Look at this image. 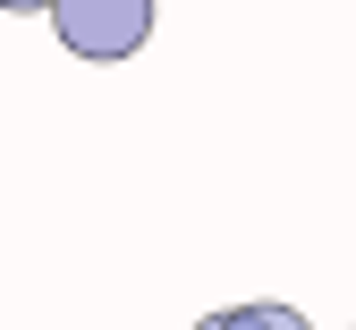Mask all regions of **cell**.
<instances>
[{
	"label": "cell",
	"mask_w": 356,
	"mask_h": 330,
	"mask_svg": "<svg viewBox=\"0 0 356 330\" xmlns=\"http://www.w3.org/2000/svg\"><path fill=\"white\" fill-rule=\"evenodd\" d=\"M51 34L68 42L76 60H94V68L136 60L145 42H153V0H60V9H51Z\"/></svg>",
	"instance_id": "cell-1"
},
{
	"label": "cell",
	"mask_w": 356,
	"mask_h": 330,
	"mask_svg": "<svg viewBox=\"0 0 356 330\" xmlns=\"http://www.w3.org/2000/svg\"><path fill=\"white\" fill-rule=\"evenodd\" d=\"M0 9H17V17H34V9H42V17H51L60 0H0Z\"/></svg>",
	"instance_id": "cell-3"
},
{
	"label": "cell",
	"mask_w": 356,
	"mask_h": 330,
	"mask_svg": "<svg viewBox=\"0 0 356 330\" xmlns=\"http://www.w3.org/2000/svg\"><path fill=\"white\" fill-rule=\"evenodd\" d=\"M195 330H220V313H212V322H195Z\"/></svg>",
	"instance_id": "cell-4"
},
{
	"label": "cell",
	"mask_w": 356,
	"mask_h": 330,
	"mask_svg": "<svg viewBox=\"0 0 356 330\" xmlns=\"http://www.w3.org/2000/svg\"><path fill=\"white\" fill-rule=\"evenodd\" d=\"M220 330H305L297 305H238V313H220Z\"/></svg>",
	"instance_id": "cell-2"
}]
</instances>
